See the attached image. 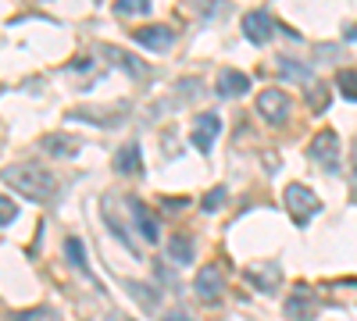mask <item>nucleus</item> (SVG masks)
Segmentation results:
<instances>
[{
  "instance_id": "obj_7",
  "label": "nucleus",
  "mask_w": 357,
  "mask_h": 321,
  "mask_svg": "<svg viewBox=\"0 0 357 321\" xmlns=\"http://www.w3.org/2000/svg\"><path fill=\"white\" fill-rule=\"evenodd\" d=\"M193 293L204 300V304H211V300H218V296L225 293V278H222V268H215V264H204V268L197 271Z\"/></svg>"
},
{
  "instance_id": "obj_11",
  "label": "nucleus",
  "mask_w": 357,
  "mask_h": 321,
  "mask_svg": "<svg viewBox=\"0 0 357 321\" xmlns=\"http://www.w3.org/2000/svg\"><path fill=\"white\" fill-rule=\"evenodd\" d=\"M215 90H218V97H243L250 90V79L240 68H225L215 82Z\"/></svg>"
},
{
  "instance_id": "obj_1",
  "label": "nucleus",
  "mask_w": 357,
  "mask_h": 321,
  "mask_svg": "<svg viewBox=\"0 0 357 321\" xmlns=\"http://www.w3.org/2000/svg\"><path fill=\"white\" fill-rule=\"evenodd\" d=\"M4 182L15 189V193H22V197L29 200H50L54 193H57V179L50 175L47 168H39V164H11L4 171Z\"/></svg>"
},
{
  "instance_id": "obj_2",
  "label": "nucleus",
  "mask_w": 357,
  "mask_h": 321,
  "mask_svg": "<svg viewBox=\"0 0 357 321\" xmlns=\"http://www.w3.org/2000/svg\"><path fill=\"white\" fill-rule=\"evenodd\" d=\"M286 211H289V218L297 222V225H307L314 214L322 211V200L314 197V193L307 189V186H300V182H293V186H286Z\"/></svg>"
},
{
  "instance_id": "obj_27",
  "label": "nucleus",
  "mask_w": 357,
  "mask_h": 321,
  "mask_svg": "<svg viewBox=\"0 0 357 321\" xmlns=\"http://www.w3.org/2000/svg\"><path fill=\"white\" fill-rule=\"evenodd\" d=\"M111 321H125V318H118V314H111Z\"/></svg>"
},
{
  "instance_id": "obj_16",
  "label": "nucleus",
  "mask_w": 357,
  "mask_h": 321,
  "mask_svg": "<svg viewBox=\"0 0 357 321\" xmlns=\"http://www.w3.org/2000/svg\"><path fill=\"white\" fill-rule=\"evenodd\" d=\"M336 86H340V97L357 104V68H343L340 75H336Z\"/></svg>"
},
{
  "instance_id": "obj_14",
  "label": "nucleus",
  "mask_w": 357,
  "mask_h": 321,
  "mask_svg": "<svg viewBox=\"0 0 357 321\" xmlns=\"http://www.w3.org/2000/svg\"><path fill=\"white\" fill-rule=\"evenodd\" d=\"M168 253H172L175 264H190V261H193V243L186 240V235H172V243H168Z\"/></svg>"
},
{
  "instance_id": "obj_23",
  "label": "nucleus",
  "mask_w": 357,
  "mask_h": 321,
  "mask_svg": "<svg viewBox=\"0 0 357 321\" xmlns=\"http://www.w3.org/2000/svg\"><path fill=\"white\" fill-rule=\"evenodd\" d=\"M197 14H215V11H222V4L225 0H186Z\"/></svg>"
},
{
  "instance_id": "obj_10",
  "label": "nucleus",
  "mask_w": 357,
  "mask_h": 321,
  "mask_svg": "<svg viewBox=\"0 0 357 321\" xmlns=\"http://www.w3.org/2000/svg\"><path fill=\"white\" fill-rule=\"evenodd\" d=\"M243 275H247V282H254V289H261V293H271L282 278L279 264H250Z\"/></svg>"
},
{
  "instance_id": "obj_25",
  "label": "nucleus",
  "mask_w": 357,
  "mask_h": 321,
  "mask_svg": "<svg viewBox=\"0 0 357 321\" xmlns=\"http://www.w3.org/2000/svg\"><path fill=\"white\" fill-rule=\"evenodd\" d=\"M15 321H57V318H54V311H47V307H36V311H26V314H18Z\"/></svg>"
},
{
  "instance_id": "obj_24",
  "label": "nucleus",
  "mask_w": 357,
  "mask_h": 321,
  "mask_svg": "<svg viewBox=\"0 0 357 321\" xmlns=\"http://www.w3.org/2000/svg\"><path fill=\"white\" fill-rule=\"evenodd\" d=\"M18 218V207L11 204V197H0V225H11Z\"/></svg>"
},
{
  "instance_id": "obj_12",
  "label": "nucleus",
  "mask_w": 357,
  "mask_h": 321,
  "mask_svg": "<svg viewBox=\"0 0 357 321\" xmlns=\"http://www.w3.org/2000/svg\"><path fill=\"white\" fill-rule=\"evenodd\" d=\"M129 211H133V218H136V228L146 243H157V218L151 214V207H146L143 200H129Z\"/></svg>"
},
{
  "instance_id": "obj_8",
  "label": "nucleus",
  "mask_w": 357,
  "mask_h": 321,
  "mask_svg": "<svg viewBox=\"0 0 357 321\" xmlns=\"http://www.w3.org/2000/svg\"><path fill=\"white\" fill-rule=\"evenodd\" d=\"M133 39L139 43V47H146L151 54H164L175 43V32L168 29V26H143V29L133 32Z\"/></svg>"
},
{
  "instance_id": "obj_18",
  "label": "nucleus",
  "mask_w": 357,
  "mask_h": 321,
  "mask_svg": "<svg viewBox=\"0 0 357 321\" xmlns=\"http://www.w3.org/2000/svg\"><path fill=\"white\" fill-rule=\"evenodd\" d=\"M115 11H118L122 18H136V14L151 11V0H115Z\"/></svg>"
},
{
  "instance_id": "obj_26",
  "label": "nucleus",
  "mask_w": 357,
  "mask_h": 321,
  "mask_svg": "<svg viewBox=\"0 0 357 321\" xmlns=\"http://www.w3.org/2000/svg\"><path fill=\"white\" fill-rule=\"evenodd\" d=\"M161 321H193V318L186 314V311H168V314H164Z\"/></svg>"
},
{
  "instance_id": "obj_17",
  "label": "nucleus",
  "mask_w": 357,
  "mask_h": 321,
  "mask_svg": "<svg viewBox=\"0 0 357 321\" xmlns=\"http://www.w3.org/2000/svg\"><path fill=\"white\" fill-rule=\"evenodd\" d=\"M65 250H68V261H72L82 275H90V264H86V246H82L79 235H72V240L65 243Z\"/></svg>"
},
{
  "instance_id": "obj_13",
  "label": "nucleus",
  "mask_w": 357,
  "mask_h": 321,
  "mask_svg": "<svg viewBox=\"0 0 357 321\" xmlns=\"http://www.w3.org/2000/svg\"><path fill=\"white\" fill-rule=\"evenodd\" d=\"M115 168L122 175H139L143 171V157H139V143H125L115 154Z\"/></svg>"
},
{
  "instance_id": "obj_15",
  "label": "nucleus",
  "mask_w": 357,
  "mask_h": 321,
  "mask_svg": "<svg viewBox=\"0 0 357 321\" xmlns=\"http://www.w3.org/2000/svg\"><path fill=\"white\" fill-rule=\"evenodd\" d=\"M279 72L286 75V79H293V82H314L311 79V68H304V64H297V61H293V57H279Z\"/></svg>"
},
{
  "instance_id": "obj_9",
  "label": "nucleus",
  "mask_w": 357,
  "mask_h": 321,
  "mask_svg": "<svg viewBox=\"0 0 357 321\" xmlns=\"http://www.w3.org/2000/svg\"><path fill=\"white\" fill-rule=\"evenodd\" d=\"M271 32H276V21H271V14L268 11H247L243 14V36L250 39V43H268L271 39Z\"/></svg>"
},
{
  "instance_id": "obj_5",
  "label": "nucleus",
  "mask_w": 357,
  "mask_h": 321,
  "mask_svg": "<svg viewBox=\"0 0 357 321\" xmlns=\"http://www.w3.org/2000/svg\"><path fill=\"white\" fill-rule=\"evenodd\" d=\"M218 133H222V118H218V115H211V111H204V115H197V121H193L190 139H193V146L200 150V154H207V150L215 146Z\"/></svg>"
},
{
  "instance_id": "obj_20",
  "label": "nucleus",
  "mask_w": 357,
  "mask_h": 321,
  "mask_svg": "<svg viewBox=\"0 0 357 321\" xmlns=\"http://www.w3.org/2000/svg\"><path fill=\"white\" fill-rule=\"evenodd\" d=\"M44 146L50 150V154H57V157H72L75 154V143H65V136H47Z\"/></svg>"
},
{
  "instance_id": "obj_22",
  "label": "nucleus",
  "mask_w": 357,
  "mask_h": 321,
  "mask_svg": "<svg viewBox=\"0 0 357 321\" xmlns=\"http://www.w3.org/2000/svg\"><path fill=\"white\" fill-rule=\"evenodd\" d=\"M307 100H311V107H314V115H322V111H325V86L311 82V93H307Z\"/></svg>"
},
{
  "instance_id": "obj_4",
  "label": "nucleus",
  "mask_w": 357,
  "mask_h": 321,
  "mask_svg": "<svg viewBox=\"0 0 357 321\" xmlns=\"http://www.w3.org/2000/svg\"><path fill=\"white\" fill-rule=\"evenodd\" d=\"M311 157L325 171H340V139H336L332 128H322V133L311 139Z\"/></svg>"
},
{
  "instance_id": "obj_19",
  "label": "nucleus",
  "mask_w": 357,
  "mask_h": 321,
  "mask_svg": "<svg viewBox=\"0 0 357 321\" xmlns=\"http://www.w3.org/2000/svg\"><path fill=\"white\" fill-rule=\"evenodd\" d=\"M104 54H108L111 61H118V64H122L125 72H133L136 79H139V75H146V68H143V64H139V61H133V57H125L122 50H115V47H104Z\"/></svg>"
},
{
  "instance_id": "obj_3",
  "label": "nucleus",
  "mask_w": 357,
  "mask_h": 321,
  "mask_svg": "<svg viewBox=\"0 0 357 321\" xmlns=\"http://www.w3.org/2000/svg\"><path fill=\"white\" fill-rule=\"evenodd\" d=\"M258 111H261V118H264V121L282 125V121L289 118V111H293V100H289V93L276 90V86H268V90H261V93H258Z\"/></svg>"
},
{
  "instance_id": "obj_21",
  "label": "nucleus",
  "mask_w": 357,
  "mask_h": 321,
  "mask_svg": "<svg viewBox=\"0 0 357 321\" xmlns=\"http://www.w3.org/2000/svg\"><path fill=\"white\" fill-rule=\"evenodd\" d=\"M222 204H225V186H215V189L204 197V204H200V207H204L207 214H211V211H218Z\"/></svg>"
},
{
  "instance_id": "obj_6",
  "label": "nucleus",
  "mask_w": 357,
  "mask_h": 321,
  "mask_svg": "<svg viewBox=\"0 0 357 321\" xmlns=\"http://www.w3.org/2000/svg\"><path fill=\"white\" fill-rule=\"evenodd\" d=\"M286 318L289 321H314L318 318V296H314L307 286L293 289V296L286 300Z\"/></svg>"
}]
</instances>
